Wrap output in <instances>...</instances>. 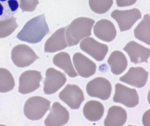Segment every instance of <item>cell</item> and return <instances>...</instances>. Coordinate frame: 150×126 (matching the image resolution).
<instances>
[{
  "mask_svg": "<svg viewBox=\"0 0 150 126\" xmlns=\"http://www.w3.org/2000/svg\"><path fill=\"white\" fill-rule=\"evenodd\" d=\"M95 23L94 20L85 17L78 18L73 20L68 26L66 33L68 46L76 45L82 39L90 36Z\"/></svg>",
  "mask_w": 150,
  "mask_h": 126,
  "instance_id": "cell-2",
  "label": "cell"
},
{
  "mask_svg": "<svg viewBox=\"0 0 150 126\" xmlns=\"http://www.w3.org/2000/svg\"><path fill=\"white\" fill-rule=\"evenodd\" d=\"M137 0H116L117 6L119 7H124L133 5Z\"/></svg>",
  "mask_w": 150,
  "mask_h": 126,
  "instance_id": "cell-28",
  "label": "cell"
},
{
  "mask_svg": "<svg viewBox=\"0 0 150 126\" xmlns=\"http://www.w3.org/2000/svg\"><path fill=\"white\" fill-rule=\"evenodd\" d=\"M42 78L41 72L36 70L23 72L20 77L18 92L23 94L33 92L40 87Z\"/></svg>",
  "mask_w": 150,
  "mask_h": 126,
  "instance_id": "cell-9",
  "label": "cell"
},
{
  "mask_svg": "<svg viewBox=\"0 0 150 126\" xmlns=\"http://www.w3.org/2000/svg\"><path fill=\"white\" fill-rule=\"evenodd\" d=\"M127 113L122 107L114 106L110 107L104 124L105 126H120L124 125L127 120Z\"/></svg>",
  "mask_w": 150,
  "mask_h": 126,
  "instance_id": "cell-18",
  "label": "cell"
},
{
  "mask_svg": "<svg viewBox=\"0 0 150 126\" xmlns=\"http://www.w3.org/2000/svg\"><path fill=\"white\" fill-rule=\"evenodd\" d=\"M38 0H20V7L23 12L34 11L39 4Z\"/></svg>",
  "mask_w": 150,
  "mask_h": 126,
  "instance_id": "cell-27",
  "label": "cell"
},
{
  "mask_svg": "<svg viewBox=\"0 0 150 126\" xmlns=\"http://www.w3.org/2000/svg\"><path fill=\"white\" fill-rule=\"evenodd\" d=\"M115 87L114 102L122 104L129 108H133L139 104V98L135 89L119 83L116 84Z\"/></svg>",
  "mask_w": 150,
  "mask_h": 126,
  "instance_id": "cell-7",
  "label": "cell"
},
{
  "mask_svg": "<svg viewBox=\"0 0 150 126\" xmlns=\"http://www.w3.org/2000/svg\"><path fill=\"white\" fill-rule=\"evenodd\" d=\"M81 49L98 62L104 59L108 52V47L91 37L84 39L80 44Z\"/></svg>",
  "mask_w": 150,
  "mask_h": 126,
  "instance_id": "cell-11",
  "label": "cell"
},
{
  "mask_svg": "<svg viewBox=\"0 0 150 126\" xmlns=\"http://www.w3.org/2000/svg\"><path fill=\"white\" fill-rule=\"evenodd\" d=\"M49 32V27L43 14L28 21L16 37L21 41L35 44L40 42Z\"/></svg>",
  "mask_w": 150,
  "mask_h": 126,
  "instance_id": "cell-1",
  "label": "cell"
},
{
  "mask_svg": "<svg viewBox=\"0 0 150 126\" xmlns=\"http://www.w3.org/2000/svg\"><path fill=\"white\" fill-rule=\"evenodd\" d=\"M149 72L140 67H131L120 80L131 86L141 88L146 84L148 80Z\"/></svg>",
  "mask_w": 150,
  "mask_h": 126,
  "instance_id": "cell-12",
  "label": "cell"
},
{
  "mask_svg": "<svg viewBox=\"0 0 150 126\" xmlns=\"http://www.w3.org/2000/svg\"><path fill=\"white\" fill-rule=\"evenodd\" d=\"M59 99L70 108L78 109L84 100L83 92L78 86L68 84L59 94Z\"/></svg>",
  "mask_w": 150,
  "mask_h": 126,
  "instance_id": "cell-8",
  "label": "cell"
},
{
  "mask_svg": "<svg viewBox=\"0 0 150 126\" xmlns=\"http://www.w3.org/2000/svg\"><path fill=\"white\" fill-rule=\"evenodd\" d=\"M53 62L56 66L62 69L71 77L78 76L73 67L70 56L67 53L61 52L56 54L53 58Z\"/></svg>",
  "mask_w": 150,
  "mask_h": 126,
  "instance_id": "cell-21",
  "label": "cell"
},
{
  "mask_svg": "<svg viewBox=\"0 0 150 126\" xmlns=\"http://www.w3.org/2000/svg\"><path fill=\"white\" fill-rule=\"evenodd\" d=\"M93 31L97 38L108 42L114 40L117 34L113 23L106 19H102L97 22L93 27Z\"/></svg>",
  "mask_w": 150,
  "mask_h": 126,
  "instance_id": "cell-16",
  "label": "cell"
},
{
  "mask_svg": "<svg viewBox=\"0 0 150 126\" xmlns=\"http://www.w3.org/2000/svg\"><path fill=\"white\" fill-rule=\"evenodd\" d=\"M51 102L43 97H31L26 102L23 109L26 117L32 120H39L43 117L49 109Z\"/></svg>",
  "mask_w": 150,
  "mask_h": 126,
  "instance_id": "cell-3",
  "label": "cell"
},
{
  "mask_svg": "<svg viewBox=\"0 0 150 126\" xmlns=\"http://www.w3.org/2000/svg\"><path fill=\"white\" fill-rule=\"evenodd\" d=\"M123 49L128 54L131 62L135 64L148 62L150 55L149 49L131 41L126 45Z\"/></svg>",
  "mask_w": 150,
  "mask_h": 126,
  "instance_id": "cell-15",
  "label": "cell"
},
{
  "mask_svg": "<svg viewBox=\"0 0 150 126\" xmlns=\"http://www.w3.org/2000/svg\"><path fill=\"white\" fill-rule=\"evenodd\" d=\"M19 0H0V20L8 19L18 11Z\"/></svg>",
  "mask_w": 150,
  "mask_h": 126,
  "instance_id": "cell-23",
  "label": "cell"
},
{
  "mask_svg": "<svg viewBox=\"0 0 150 126\" xmlns=\"http://www.w3.org/2000/svg\"><path fill=\"white\" fill-rule=\"evenodd\" d=\"M15 86V80L11 73L7 69L0 68V92L10 91Z\"/></svg>",
  "mask_w": 150,
  "mask_h": 126,
  "instance_id": "cell-24",
  "label": "cell"
},
{
  "mask_svg": "<svg viewBox=\"0 0 150 126\" xmlns=\"http://www.w3.org/2000/svg\"><path fill=\"white\" fill-rule=\"evenodd\" d=\"M142 121L144 125H149V110H147L144 114Z\"/></svg>",
  "mask_w": 150,
  "mask_h": 126,
  "instance_id": "cell-29",
  "label": "cell"
},
{
  "mask_svg": "<svg viewBox=\"0 0 150 126\" xmlns=\"http://www.w3.org/2000/svg\"><path fill=\"white\" fill-rule=\"evenodd\" d=\"M111 16L118 23L120 31H124L130 29L141 18L142 15L139 9L134 8L125 11L116 10Z\"/></svg>",
  "mask_w": 150,
  "mask_h": 126,
  "instance_id": "cell-5",
  "label": "cell"
},
{
  "mask_svg": "<svg viewBox=\"0 0 150 126\" xmlns=\"http://www.w3.org/2000/svg\"><path fill=\"white\" fill-rule=\"evenodd\" d=\"M104 107L100 102L95 101H89L83 109V115L88 120L94 122L100 120L104 113Z\"/></svg>",
  "mask_w": 150,
  "mask_h": 126,
  "instance_id": "cell-20",
  "label": "cell"
},
{
  "mask_svg": "<svg viewBox=\"0 0 150 126\" xmlns=\"http://www.w3.org/2000/svg\"><path fill=\"white\" fill-rule=\"evenodd\" d=\"M112 73L118 75L123 73L128 66L127 59L119 51H115L110 54L107 60Z\"/></svg>",
  "mask_w": 150,
  "mask_h": 126,
  "instance_id": "cell-19",
  "label": "cell"
},
{
  "mask_svg": "<svg viewBox=\"0 0 150 126\" xmlns=\"http://www.w3.org/2000/svg\"><path fill=\"white\" fill-rule=\"evenodd\" d=\"M113 3V0H89L91 10L98 14H103L108 11Z\"/></svg>",
  "mask_w": 150,
  "mask_h": 126,
  "instance_id": "cell-26",
  "label": "cell"
},
{
  "mask_svg": "<svg viewBox=\"0 0 150 126\" xmlns=\"http://www.w3.org/2000/svg\"><path fill=\"white\" fill-rule=\"evenodd\" d=\"M73 60L74 67L80 76L87 78L95 73L96 70V64L81 53H75Z\"/></svg>",
  "mask_w": 150,
  "mask_h": 126,
  "instance_id": "cell-14",
  "label": "cell"
},
{
  "mask_svg": "<svg viewBox=\"0 0 150 126\" xmlns=\"http://www.w3.org/2000/svg\"><path fill=\"white\" fill-rule=\"evenodd\" d=\"M18 26L16 18L13 17L8 19L0 20V39L10 35Z\"/></svg>",
  "mask_w": 150,
  "mask_h": 126,
  "instance_id": "cell-25",
  "label": "cell"
},
{
  "mask_svg": "<svg viewBox=\"0 0 150 126\" xmlns=\"http://www.w3.org/2000/svg\"><path fill=\"white\" fill-rule=\"evenodd\" d=\"M69 119V113L67 110L59 102H55L44 123L46 126H62L67 124Z\"/></svg>",
  "mask_w": 150,
  "mask_h": 126,
  "instance_id": "cell-13",
  "label": "cell"
},
{
  "mask_svg": "<svg viewBox=\"0 0 150 126\" xmlns=\"http://www.w3.org/2000/svg\"><path fill=\"white\" fill-rule=\"evenodd\" d=\"M67 81V78L63 73L53 68L47 69L44 81L45 94H54L65 84Z\"/></svg>",
  "mask_w": 150,
  "mask_h": 126,
  "instance_id": "cell-10",
  "label": "cell"
},
{
  "mask_svg": "<svg viewBox=\"0 0 150 126\" xmlns=\"http://www.w3.org/2000/svg\"><path fill=\"white\" fill-rule=\"evenodd\" d=\"M150 16L146 14L134 31L136 38L149 45L150 43Z\"/></svg>",
  "mask_w": 150,
  "mask_h": 126,
  "instance_id": "cell-22",
  "label": "cell"
},
{
  "mask_svg": "<svg viewBox=\"0 0 150 126\" xmlns=\"http://www.w3.org/2000/svg\"><path fill=\"white\" fill-rule=\"evenodd\" d=\"M39 57L29 46L18 45L12 49L11 59L16 66L23 68L29 66Z\"/></svg>",
  "mask_w": 150,
  "mask_h": 126,
  "instance_id": "cell-4",
  "label": "cell"
},
{
  "mask_svg": "<svg viewBox=\"0 0 150 126\" xmlns=\"http://www.w3.org/2000/svg\"><path fill=\"white\" fill-rule=\"evenodd\" d=\"M86 90L89 96L105 100L110 96L112 87L110 82L107 79L98 77L88 83Z\"/></svg>",
  "mask_w": 150,
  "mask_h": 126,
  "instance_id": "cell-6",
  "label": "cell"
},
{
  "mask_svg": "<svg viewBox=\"0 0 150 126\" xmlns=\"http://www.w3.org/2000/svg\"><path fill=\"white\" fill-rule=\"evenodd\" d=\"M68 26L56 31L46 42L45 53H54L62 50L68 47L65 38V31Z\"/></svg>",
  "mask_w": 150,
  "mask_h": 126,
  "instance_id": "cell-17",
  "label": "cell"
}]
</instances>
